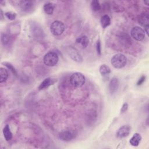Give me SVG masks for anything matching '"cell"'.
Here are the masks:
<instances>
[{
    "instance_id": "obj_21",
    "label": "cell",
    "mask_w": 149,
    "mask_h": 149,
    "mask_svg": "<svg viewBox=\"0 0 149 149\" xmlns=\"http://www.w3.org/2000/svg\"><path fill=\"white\" fill-rule=\"evenodd\" d=\"M5 15L6 16V17L8 19H9V20H14V19H15L16 16V13H15V12H13L10 11V12H6V13H5Z\"/></svg>"
},
{
    "instance_id": "obj_25",
    "label": "cell",
    "mask_w": 149,
    "mask_h": 149,
    "mask_svg": "<svg viewBox=\"0 0 149 149\" xmlns=\"http://www.w3.org/2000/svg\"><path fill=\"white\" fill-rule=\"evenodd\" d=\"M127 108H128V105H127V103L123 104V105H122V108H121V109H120V112H121V113H123V112H126V111H127Z\"/></svg>"
},
{
    "instance_id": "obj_12",
    "label": "cell",
    "mask_w": 149,
    "mask_h": 149,
    "mask_svg": "<svg viewBox=\"0 0 149 149\" xmlns=\"http://www.w3.org/2000/svg\"><path fill=\"white\" fill-rule=\"evenodd\" d=\"M138 22L140 24L143 26L144 28L149 27V16L147 13H142L140 15Z\"/></svg>"
},
{
    "instance_id": "obj_15",
    "label": "cell",
    "mask_w": 149,
    "mask_h": 149,
    "mask_svg": "<svg viewBox=\"0 0 149 149\" xmlns=\"http://www.w3.org/2000/svg\"><path fill=\"white\" fill-rule=\"evenodd\" d=\"M55 9V5L51 2H48L45 3L43 6L44 12L47 15H52Z\"/></svg>"
},
{
    "instance_id": "obj_14",
    "label": "cell",
    "mask_w": 149,
    "mask_h": 149,
    "mask_svg": "<svg viewBox=\"0 0 149 149\" xmlns=\"http://www.w3.org/2000/svg\"><path fill=\"white\" fill-rule=\"evenodd\" d=\"M141 140V135L138 133H136L133 134L132 137L130 139L129 142L132 146L136 147L139 146Z\"/></svg>"
},
{
    "instance_id": "obj_17",
    "label": "cell",
    "mask_w": 149,
    "mask_h": 149,
    "mask_svg": "<svg viewBox=\"0 0 149 149\" xmlns=\"http://www.w3.org/2000/svg\"><path fill=\"white\" fill-rule=\"evenodd\" d=\"M100 23L101 24V26L103 28H105L108 27L111 24V19L109 16L107 15H105L102 16L100 20Z\"/></svg>"
},
{
    "instance_id": "obj_22",
    "label": "cell",
    "mask_w": 149,
    "mask_h": 149,
    "mask_svg": "<svg viewBox=\"0 0 149 149\" xmlns=\"http://www.w3.org/2000/svg\"><path fill=\"white\" fill-rule=\"evenodd\" d=\"M3 63L8 69H9V70H10L12 72V73H13V74H15V75L17 74L16 71L15 69L14 68V67L12 65H11V64L9 63H8V62H3Z\"/></svg>"
},
{
    "instance_id": "obj_19",
    "label": "cell",
    "mask_w": 149,
    "mask_h": 149,
    "mask_svg": "<svg viewBox=\"0 0 149 149\" xmlns=\"http://www.w3.org/2000/svg\"><path fill=\"white\" fill-rule=\"evenodd\" d=\"M99 70H100V73L102 76H106L109 74L111 73L110 68L105 64L100 66Z\"/></svg>"
},
{
    "instance_id": "obj_8",
    "label": "cell",
    "mask_w": 149,
    "mask_h": 149,
    "mask_svg": "<svg viewBox=\"0 0 149 149\" xmlns=\"http://www.w3.org/2000/svg\"><path fill=\"white\" fill-rule=\"evenodd\" d=\"M59 138L63 141H69L74 138V134L70 130H65L59 134Z\"/></svg>"
},
{
    "instance_id": "obj_26",
    "label": "cell",
    "mask_w": 149,
    "mask_h": 149,
    "mask_svg": "<svg viewBox=\"0 0 149 149\" xmlns=\"http://www.w3.org/2000/svg\"><path fill=\"white\" fill-rule=\"evenodd\" d=\"M145 79H146V77L144 76H142L140 79L139 80H138L137 83V86H140V85H141L144 81H145Z\"/></svg>"
},
{
    "instance_id": "obj_13",
    "label": "cell",
    "mask_w": 149,
    "mask_h": 149,
    "mask_svg": "<svg viewBox=\"0 0 149 149\" xmlns=\"http://www.w3.org/2000/svg\"><path fill=\"white\" fill-rule=\"evenodd\" d=\"M55 81L53 80V79H52L50 77H47L46 79H45L40 84L39 87H38V89L40 90H44L45 88H48L49 86L53 84L54 83Z\"/></svg>"
},
{
    "instance_id": "obj_2",
    "label": "cell",
    "mask_w": 149,
    "mask_h": 149,
    "mask_svg": "<svg viewBox=\"0 0 149 149\" xmlns=\"http://www.w3.org/2000/svg\"><path fill=\"white\" fill-rule=\"evenodd\" d=\"M70 81L73 87H81L85 83L86 77L82 73L75 72L71 75Z\"/></svg>"
},
{
    "instance_id": "obj_18",
    "label": "cell",
    "mask_w": 149,
    "mask_h": 149,
    "mask_svg": "<svg viewBox=\"0 0 149 149\" xmlns=\"http://www.w3.org/2000/svg\"><path fill=\"white\" fill-rule=\"evenodd\" d=\"M8 77V72L7 70L3 68H0V83H2L6 81Z\"/></svg>"
},
{
    "instance_id": "obj_10",
    "label": "cell",
    "mask_w": 149,
    "mask_h": 149,
    "mask_svg": "<svg viewBox=\"0 0 149 149\" xmlns=\"http://www.w3.org/2000/svg\"><path fill=\"white\" fill-rule=\"evenodd\" d=\"M119 87V81L116 77H113L109 83V90L111 94L115 93Z\"/></svg>"
},
{
    "instance_id": "obj_5",
    "label": "cell",
    "mask_w": 149,
    "mask_h": 149,
    "mask_svg": "<svg viewBox=\"0 0 149 149\" xmlns=\"http://www.w3.org/2000/svg\"><path fill=\"white\" fill-rule=\"evenodd\" d=\"M131 36L132 37L137 41L143 40L146 36V33L144 30L140 27L135 26L133 27L131 30Z\"/></svg>"
},
{
    "instance_id": "obj_1",
    "label": "cell",
    "mask_w": 149,
    "mask_h": 149,
    "mask_svg": "<svg viewBox=\"0 0 149 149\" xmlns=\"http://www.w3.org/2000/svg\"><path fill=\"white\" fill-rule=\"evenodd\" d=\"M111 63L113 68L116 69H121L125 66L127 63V58L123 54H116L112 57Z\"/></svg>"
},
{
    "instance_id": "obj_11",
    "label": "cell",
    "mask_w": 149,
    "mask_h": 149,
    "mask_svg": "<svg viewBox=\"0 0 149 149\" xmlns=\"http://www.w3.org/2000/svg\"><path fill=\"white\" fill-rule=\"evenodd\" d=\"M33 2L30 1H22L20 2V7L22 10L29 12L33 8Z\"/></svg>"
},
{
    "instance_id": "obj_20",
    "label": "cell",
    "mask_w": 149,
    "mask_h": 149,
    "mask_svg": "<svg viewBox=\"0 0 149 149\" xmlns=\"http://www.w3.org/2000/svg\"><path fill=\"white\" fill-rule=\"evenodd\" d=\"M91 9L94 11V12H97L100 10L101 9V5L100 3L97 0H93L91 1Z\"/></svg>"
},
{
    "instance_id": "obj_27",
    "label": "cell",
    "mask_w": 149,
    "mask_h": 149,
    "mask_svg": "<svg viewBox=\"0 0 149 149\" xmlns=\"http://www.w3.org/2000/svg\"><path fill=\"white\" fill-rule=\"evenodd\" d=\"M144 3H146L147 5H148V4H149V1H144Z\"/></svg>"
},
{
    "instance_id": "obj_6",
    "label": "cell",
    "mask_w": 149,
    "mask_h": 149,
    "mask_svg": "<svg viewBox=\"0 0 149 149\" xmlns=\"http://www.w3.org/2000/svg\"><path fill=\"white\" fill-rule=\"evenodd\" d=\"M68 53L69 54V55L70 56V57L74 61L77 62H81L83 61V58L80 55V54L78 52V51L72 47H70L68 48Z\"/></svg>"
},
{
    "instance_id": "obj_16",
    "label": "cell",
    "mask_w": 149,
    "mask_h": 149,
    "mask_svg": "<svg viewBox=\"0 0 149 149\" xmlns=\"http://www.w3.org/2000/svg\"><path fill=\"white\" fill-rule=\"evenodd\" d=\"M3 134L4 138L6 141H9L12 138V133L10 131L9 126L8 125H6L3 129Z\"/></svg>"
},
{
    "instance_id": "obj_23",
    "label": "cell",
    "mask_w": 149,
    "mask_h": 149,
    "mask_svg": "<svg viewBox=\"0 0 149 149\" xmlns=\"http://www.w3.org/2000/svg\"><path fill=\"white\" fill-rule=\"evenodd\" d=\"M1 40H2V44H3L4 45H6L9 42V37L6 34H2L1 37Z\"/></svg>"
},
{
    "instance_id": "obj_7",
    "label": "cell",
    "mask_w": 149,
    "mask_h": 149,
    "mask_svg": "<svg viewBox=\"0 0 149 149\" xmlns=\"http://www.w3.org/2000/svg\"><path fill=\"white\" fill-rule=\"evenodd\" d=\"M130 132V127L129 125H123L118 130L116 136L118 138L122 139L127 137Z\"/></svg>"
},
{
    "instance_id": "obj_3",
    "label": "cell",
    "mask_w": 149,
    "mask_h": 149,
    "mask_svg": "<svg viewBox=\"0 0 149 149\" xmlns=\"http://www.w3.org/2000/svg\"><path fill=\"white\" fill-rule=\"evenodd\" d=\"M59 61L58 54L53 51H49L45 54L43 58L44 64L48 66H55Z\"/></svg>"
},
{
    "instance_id": "obj_9",
    "label": "cell",
    "mask_w": 149,
    "mask_h": 149,
    "mask_svg": "<svg viewBox=\"0 0 149 149\" xmlns=\"http://www.w3.org/2000/svg\"><path fill=\"white\" fill-rule=\"evenodd\" d=\"M76 43L81 48L84 49L88 46L89 43V40L86 36L83 35L80 36L76 40Z\"/></svg>"
},
{
    "instance_id": "obj_24",
    "label": "cell",
    "mask_w": 149,
    "mask_h": 149,
    "mask_svg": "<svg viewBox=\"0 0 149 149\" xmlns=\"http://www.w3.org/2000/svg\"><path fill=\"white\" fill-rule=\"evenodd\" d=\"M97 51L98 55H100L101 52V42L100 40L97 41Z\"/></svg>"
},
{
    "instance_id": "obj_4",
    "label": "cell",
    "mask_w": 149,
    "mask_h": 149,
    "mask_svg": "<svg viewBox=\"0 0 149 149\" xmlns=\"http://www.w3.org/2000/svg\"><path fill=\"white\" fill-rule=\"evenodd\" d=\"M65 26L64 23L59 20L53 22L50 26V31L54 36H60L65 31Z\"/></svg>"
}]
</instances>
